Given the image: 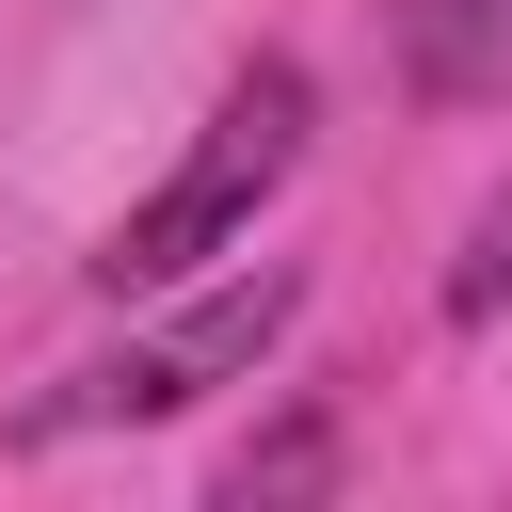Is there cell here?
Segmentation results:
<instances>
[{
	"mask_svg": "<svg viewBox=\"0 0 512 512\" xmlns=\"http://www.w3.org/2000/svg\"><path fill=\"white\" fill-rule=\"evenodd\" d=\"M304 128H320V80H304L288 48H256V64H240V80L208 96L192 160H176V176H160V192H144V208H128V224H112L96 256H80V272H96L112 304H128V288H176V272L240 256V240H256V208H272V192L304 176Z\"/></svg>",
	"mask_w": 512,
	"mask_h": 512,
	"instance_id": "cell-1",
	"label": "cell"
},
{
	"mask_svg": "<svg viewBox=\"0 0 512 512\" xmlns=\"http://www.w3.org/2000/svg\"><path fill=\"white\" fill-rule=\"evenodd\" d=\"M304 320V272L288 256H256L240 288H208V304H176L160 336H112V352H80L32 416H16V448H80V432H160V416H192L208 384H240L272 336Z\"/></svg>",
	"mask_w": 512,
	"mask_h": 512,
	"instance_id": "cell-2",
	"label": "cell"
},
{
	"mask_svg": "<svg viewBox=\"0 0 512 512\" xmlns=\"http://www.w3.org/2000/svg\"><path fill=\"white\" fill-rule=\"evenodd\" d=\"M384 48H400V96H432V112L512 96V0H384Z\"/></svg>",
	"mask_w": 512,
	"mask_h": 512,
	"instance_id": "cell-3",
	"label": "cell"
},
{
	"mask_svg": "<svg viewBox=\"0 0 512 512\" xmlns=\"http://www.w3.org/2000/svg\"><path fill=\"white\" fill-rule=\"evenodd\" d=\"M320 480H336V416H288V432H256V448L224 464L240 512H256V496H320Z\"/></svg>",
	"mask_w": 512,
	"mask_h": 512,
	"instance_id": "cell-4",
	"label": "cell"
},
{
	"mask_svg": "<svg viewBox=\"0 0 512 512\" xmlns=\"http://www.w3.org/2000/svg\"><path fill=\"white\" fill-rule=\"evenodd\" d=\"M432 304H448L464 336L512 304V192H480V224H464V256H448V288H432Z\"/></svg>",
	"mask_w": 512,
	"mask_h": 512,
	"instance_id": "cell-5",
	"label": "cell"
}]
</instances>
